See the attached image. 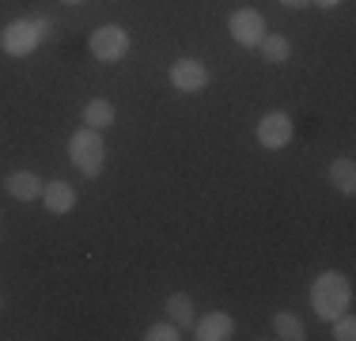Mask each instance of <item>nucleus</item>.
<instances>
[{
  "label": "nucleus",
  "mask_w": 356,
  "mask_h": 341,
  "mask_svg": "<svg viewBox=\"0 0 356 341\" xmlns=\"http://www.w3.org/2000/svg\"><path fill=\"white\" fill-rule=\"evenodd\" d=\"M334 338H337V341H353V338H356V319H353L349 311L334 319Z\"/></svg>",
  "instance_id": "nucleus-16"
},
{
  "label": "nucleus",
  "mask_w": 356,
  "mask_h": 341,
  "mask_svg": "<svg viewBox=\"0 0 356 341\" xmlns=\"http://www.w3.org/2000/svg\"><path fill=\"white\" fill-rule=\"evenodd\" d=\"M65 4H80V0H65Z\"/></svg>",
  "instance_id": "nucleus-20"
},
{
  "label": "nucleus",
  "mask_w": 356,
  "mask_h": 341,
  "mask_svg": "<svg viewBox=\"0 0 356 341\" xmlns=\"http://www.w3.org/2000/svg\"><path fill=\"white\" fill-rule=\"evenodd\" d=\"M69 159H72V167L80 170V175H88V178L103 175V167H106V144H103V136H99V129H91V125L76 129L69 136Z\"/></svg>",
  "instance_id": "nucleus-2"
},
{
  "label": "nucleus",
  "mask_w": 356,
  "mask_h": 341,
  "mask_svg": "<svg viewBox=\"0 0 356 341\" xmlns=\"http://www.w3.org/2000/svg\"><path fill=\"white\" fill-rule=\"evenodd\" d=\"M292 118L284 114V110H269V114H261L258 122V144L269 152L284 148V144H292Z\"/></svg>",
  "instance_id": "nucleus-6"
},
{
  "label": "nucleus",
  "mask_w": 356,
  "mask_h": 341,
  "mask_svg": "<svg viewBox=\"0 0 356 341\" xmlns=\"http://www.w3.org/2000/svg\"><path fill=\"white\" fill-rule=\"evenodd\" d=\"M167 319L175 322V326H193V300L186 292H175V296H167Z\"/></svg>",
  "instance_id": "nucleus-13"
},
{
  "label": "nucleus",
  "mask_w": 356,
  "mask_h": 341,
  "mask_svg": "<svg viewBox=\"0 0 356 341\" xmlns=\"http://www.w3.org/2000/svg\"><path fill=\"white\" fill-rule=\"evenodd\" d=\"M330 182H334L341 193H356V164H353L349 156L330 164Z\"/></svg>",
  "instance_id": "nucleus-14"
},
{
  "label": "nucleus",
  "mask_w": 356,
  "mask_h": 341,
  "mask_svg": "<svg viewBox=\"0 0 356 341\" xmlns=\"http://www.w3.org/2000/svg\"><path fill=\"white\" fill-rule=\"evenodd\" d=\"M88 46H91V57H95V61H122V57L129 54V31L106 23V27L91 31Z\"/></svg>",
  "instance_id": "nucleus-4"
},
{
  "label": "nucleus",
  "mask_w": 356,
  "mask_h": 341,
  "mask_svg": "<svg viewBox=\"0 0 356 341\" xmlns=\"http://www.w3.org/2000/svg\"><path fill=\"white\" fill-rule=\"evenodd\" d=\"M171 84L182 95H197V91L209 88V68L201 61H193V57H182V61L171 65Z\"/></svg>",
  "instance_id": "nucleus-7"
},
{
  "label": "nucleus",
  "mask_w": 356,
  "mask_h": 341,
  "mask_svg": "<svg viewBox=\"0 0 356 341\" xmlns=\"http://www.w3.org/2000/svg\"><path fill=\"white\" fill-rule=\"evenodd\" d=\"M144 338H148V341H178V326H175V322H152Z\"/></svg>",
  "instance_id": "nucleus-17"
},
{
  "label": "nucleus",
  "mask_w": 356,
  "mask_h": 341,
  "mask_svg": "<svg viewBox=\"0 0 356 341\" xmlns=\"http://www.w3.org/2000/svg\"><path fill=\"white\" fill-rule=\"evenodd\" d=\"M114 118H118V110H114V102H106V99H91L88 106H83V125H91V129H106Z\"/></svg>",
  "instance_id": "nucleus-12"
},
{
  "label": "nucleus",
  "mask_w": 356,
  "mask_h": 341,
  "mask_svg": "<svg viewBox=\"0 0 356 341\" xmlns=\"http://www.w3.org/2000/svg\"><path fill=\"white\" fill-rule=\"evenodd\" d=\"M42 178L35 175V170H12V175L4 178V190H8V198H15V201H35L42 198Z\"/></svg>",
  "instance_id": "nucleus-9"
},
{
  "label": "nucleus",
  "mask_w": 356,
  "mask_h": 341,
  "mask_svg": "<svg viewBox=\"0 0 356 341\" xmlns=\"http://www.w3.org/2000/svg\"><path fill=\"white\" fill-rule=\"evenodd\" d=\"M281 4H288V8H303V4H311V0H281Z\"/></svg>",
  "instance_id": "nucleus-19"
},
{
  "label": "nucleus",
  "mask_w": 356,
  "mask_h": 341,
  "mask_svg": "<svg viewBox=\"0 0 356 341\" xmlns=\"http://www.w3.org/2000/svg\"><path fill=\"white\" fill-rule=\"evenodd\" d=\"M273 334L281 341H303L307 338V330H303V319L292 311H277L273 315Z\"/></svg>",
  "instance_id": "nucleus-11"
},
{
  "label": "nucleus",
  "mask_w": 356,
  "mask_h": 341,
  "mask_svg": "<svg viewBox=\"0 0 356 341\" xmlns=\"http://www.w3.org/2000/svg\"><path fill=\"white\" fill-rule=\"evenodd\" d=\"M311 4H318V8H337V4H345V0H311Z\"/></svg>",
  "instance_id": "nucleus-18"
},
{
  "label": "nucleus",
  "mask_w": 356,
  "mask_h": 341,
  "mask_svg": "<svg viewBox=\"0 0 356 341\" xmlns=\"http://www.w3.org/2000/svg\"><path fill=\"white\" fill-rule=\"evenodd\" d=\"M42 38H46V34L38 31L35 19H15V23H8V27L0 31V49L12 54V57H27V54L38 49Z\"/></svg>",
  "instance_id": "nucleus-3"
},
{
  "label": "nucleus",
  "mask_w": 356,
  "mask_h": 341,
  "mask_svg": "<svg viewBox=\"0 0 356 341\" xmlns=\"http://www.w3.org/2000/svg\"><path fill=\"white\" fill-rule=\"evenodd\" d=\"M258 49L266 54V61H273V65H284L288 57H292V42H288L284 34H266V38L258 42Z\"/></svg>",
  "instance_id": "nucleus-15"
},
{
  "label": "nucleus",
  "mask_w": 356,
  "mask_h": 341,
  "mask_svg": "<svg viewBox=\"0 0 356 341\" xmlns=\"http://www.w3.org/2000/svg\"><path fill=\"white\" fill-rule=\"evenodd\" d=\"M197 341H227L235 334V319L227 311H209L205 319H193Z\"/></svg>",
  "instance_id": "nucleus-8"
},
{
  "label": "nucleus",
  "mask_w": 356,
  "mask_h": 341,
  "mask_svg": "<svg viewBox=\"0 0 356 341\" xmlns=\"http://www.w3.org/2000/svg\"><path fill=\"white\" fill-rule=\"evenodd\" d=\"M42 201H46V212L65 216V212H72V205H76V190L65 182V178H54V182L42 186Z\"/></svg>",
  "instance_id": "nucleus-10"
},
{
  "label": "nucleus",
  "mask_w": 356,
  "mask_h": 341,
  "mask_svg": "<svg viewBox=\"0 0 356 341\" xmlns=\"http://www.w3.org/2000/svg\"><path fill=\"white\" fill-rule=\"evenodd\" d=\"M311 303H315V315L326 322H334L337 315H345L353 303L349 277H345V273H322V277H315V285H311Z\"/></svg>",
  "instance_id": "nucleus-1"
},
{
  "label": "nucleus",
  "mask_w": 356,
  "mask_h": 341,
  "mask_svg": "<svg viewBox=\"0 0 356 341\" xmlns=\"http://www.w3.org/2000/svg\"><path fill=\"white\" fill-rule=\"evenodd\" d=\"M227 31H232V38L239 42V46L254 49L266 38V19H261L258 8H239V12H232V19H227Z\"/></svg>",
  "instance_id": "nucleus-5"
}]
</instances>
